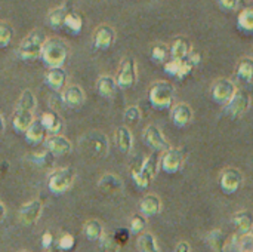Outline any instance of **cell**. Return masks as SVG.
<instances>
[{"label":"cell","instance_id":"obj_1","mask_svg":"<svg viewBox=\"0 0 253 252\" xmlns=\"http://www.w3.org/2000/svg\"><path fill=\"white\" fill-rule=\"evenodd\" d=\"M159 166H160V156L157 151H154L147 159H142L139 165H133L130 169V175L135 184L141 189H147L154 180L156 174L159 172Z\"/></svg>","mask_w":253,"mask_h":252},{"label":"cell","instance_id":"obj_2","mask_svg":"<svg viewBox=\"0 0 253 252\" xmlns=\"http://www.w3.org/2000/svg\"><path fill=\"white\" fill-rule=\"evenodd\" d=\"M67 55V43L61 37H49L42 50V59L49 68H62Z\"/></svg>","mask_w":253,"mask_h":252},{"label":"cell","instance_id":"obj_3","mask_svg":"<svg viewBox=\"0 0 253 252\" xmlns=\"http://www.w3.org/2000/svg\"><path fill=\"white\" fill-rule=\"evenodd\" d=\"M46 34L43 30H33L30 31L21 42L18 46V55L22 59L31 61V59H37L42 56V50L43 46L46 43Z\"/></svg>","mask_w":253,"mask_h":252},{"label":"cell","instance_id":"obj_4","mask_svg":"<svg viewBox=\"0 0 253 252\" xmlns=\"http://www.w3.org/2000/svg\"><path fill=\"white\" fill-rule=\"evenodd\" d=\"M148 98H150V102L159 110L172 108V104L175 100V86L168 80L154 82L150 88Z\"/></svg>","mask_w":253,"mask_h":252},{"label":"cell","instance_id":"obj_5","mask_svg":"<svg viewBox=\"0 0 253 252\" xmlns=\"http://www.w3.org/2000/svg\"><path fill=\"white\" fill-rule=\"evenodd\" d=\"M80 149L90 156L104 157L108 153V138L101 131H90L80 138Z\"/></svg>","mask_w":253,"mask_h":252},{"label":"cell","instance_id":"obj_6","mask_svg":"<svg viewBox=\"0 0 253 252\" xmlns=\"http://www.w3.org/2000/svg\"><path fill=\"white\" fill-rule=\"evenodd\" d=\"M76 178V171L71 166H64L56 171H53L49 175L47 180V187L52 193L55 195H62L65 193L74 183Z\"/></svg>","mask_w":253,"mask_h":252},{"label":"cell","instance_id":"obj_7","mask_svg":"<svg viewBox=\"0 0 253 252\" xmlns=\"http://www.w3.org/2000/svg\"><path fill=\"white\" fill-rule=\"evenodd\" d=\"M237 94V88L234 85L233 80L227 79V77H221V79H216L211 88V95H212V100L218 104H224L227 105L233 98L234 95Z\"/></svg>","mask_w":253,"mask_h":252},{"label":"cell","instance_id":"obj_8","mask_svg":"<svg viewBox=\"0 0 253 252\" xmlns=\"http://www.w3.org/2000/svg\"><path fill=\"white\" fill-rule=\"evenodd\" d=\"M138 77L136 73V61L133 58H125L120 64L116 82L120 89H129L135 85Z\"/></svg>","mask_w":253,"mask_h":252},{"label":"cell","instance_id":"obj_9","mask_svg":"<svg viewBox=\"0 0 253 252\" xmlns=\"http://www.w3.org/2000/svg\"><path fill=\"white\" fill-rule=\"evenodd\" d=\"M185 160V153L182 149L172 147L160 159V166L166 174H176L182 169Z\"/></svg>","mask_w":253,"mask_h":252},{"label":"cell","instance_id":"obj_10","mask_svg":"<svg viewBox=\"0 0 253 252\" xmlns=\"http://www.w3.org/2000/svg\"><path fill=\"white\" fill-rule=\"evenodd\" d=\"M251 107V97L248 92L245 91H237V94L234 95V98L225 105V113L233 119L237 120L239 117H242Z\"/></svg>","mask_w":253,"mask_h":252},{"label":"cell","instance_id":"obj_11","mask_svg":"<svg viewBox=\"0 0 253 252\" xmlns=\"http://www.w3.org/2000/svg\"><path fill=\"white\" fill-rule=\"evenodd\" d=\"M144 141L154 150V151H163V150H169V143L165 137V134L162 132V129L156 125H148L144 129Z\"/></svg>","mask_w":253,"mask_h":252},{"label":"cell","instance_id":"obj_12","mask_svg":"<svg viewBox=\"0 0 253 252\" xmlns=\"http://www.w3.org/2000/svg\"><path fill=\"white\" fill-rule=\"evenodd\" d=\"M243 184V174L237 168H227L222 171L219 178V186L227 195L236 193Z\"/></svg>","mask_w":253,"mask_h":252},{"label":"cell","instance_id":"obj_13","mask_svg":"<svg viewBox=\"0 0 253 252\" xmlns=\"http://www.w3.org/2000/svg\"><path fill=\"white\" fill-rule=\"evenodd\" d=\"M42 211H43L42 201L33 199V201H30V202H27V203H24L21 206V209H19V221L24 226H31L40 218Z\"/></svg>","mask_w":253,"mask_h":252},{"label":"cell","instance_id":"obj_14","mask_svg":"<svg viewBox=\"0 0 253 252\" xmlns=\"http://www.w3.org/2000/svg\"><path fill=\"white\" fill-rule=\"evenodd\" d=\"M44 147L47 151H50L53 156H62V154H67L71 151L73 146H71V141L64 137V135H49L44 138Z\"/></svg>","mask_w":253,"mask_h":252},{"label":"cell","instance_id":"obj_15","mask_svg":"<svg viewBox=\"0 0 253 252\" xmlns=\"http://www.w3.org/2000/svg\"><path fill=\"white\" fill-rule=\"evenodd\" d=\"M114 40H116V31L108 24L99 25L93 33V45H95L96 49L105 50V49L113 46Z\"/></svg>","mask_w":253,"mask_h":252},{"label":"cell","instance_id":"obj_16","mask_svg":"<svg viewBox=\"0 0 253 252\" xmlns=\"http://www.w3.org/2000/svg\"><path fill=\"white\" fill-rule=\"evenodd\" d=\"M170 117H172V122L176 126L184 128L188 123H191V120L194 117V113H193V108L187 102H178V104L172 105V108H170Z\"/></svg>","mask_w":253,"mask_h":252},{"label":"cell","instance_id":"obj_17","mask_svg":"<svg viewBox=\"0 0 253 252\" xmlns=\"http://www.w3.org/2000/svg\"><path fill=\"white\" fill-rule=\"evenodd\" d=\"M84 91L82 86L79 85H70L64 89L62 95H61V100L65 105L71 107V108H76V107H80L83 102H84Z\"/></svg>","mask_w":253,"mask_h":252},{"label":"cell","instance_id":"obj_18","mask_svg":"<svg viewBox=\"0 0 253 252\" xmlns=\"http://www.w3.org/2000/svg\"><path fill=\"white\" fill-rule=\"evenodd\" d=\"M73 12L71 10V4L70 3H62L59 6H55L52 7L49 12H47V16H46V21L50 27H61L64 25L65 22V18L68 16V13Z\"/></svg>","mask_w":253,"mask_h":252},{"label":"cell","instance_id":"obj_19","mask_svg":"<svg viewBox=\"0 0 253 252\" xmlns=\"http://www.w3.org/2000/svg\"><path fill=\"white\" fill-rule=\"evenodd\" d=\"M40 122L43 125V128L50 132V135H59V132L62 131L64 128V122L62 119L59 117L58 113L55 111H44L42 116H40Z\"/></svg>","mask_w":253,"mask_h":252},{"label":"cell","instance_id":"obj_20","mask_svg":"<svg viewBox=\"0 0 253 252\" xmlns=\"http://www.w3.org/2000/svg\"><path fill=\"white\" fill-rule=\"evenodd\" d=\"M98 187L105 193L116 195L123 190V181L116 174H104L98 181Z\"/></svg>","mask_w":253,"mask_h":252},{"label":"cell","instance_id":"obj_21","mask_svg":"<svg viewBox=\"0 0 253 252\" xmlns=\"http://www.w3.org/2000/svg\"><path fill=\"white\" fill-rule=\"evenodd\" d=\"M233 223L237 229V235H248V233H252L253 229V215L243 209V211H239L234 218H233Z\"/></svg>","mask_w":253,"mask_h":252},{"label":"cell","instance_id":"obj_22","mask_svg":"<svg viewBox=\"0 0 253 252\" xmlns=\"http://www.w3.org/2000/svg\"><path fill=\"white\" fill-rule=\"evenodd\" d=\"M191 50H193V48H191L190 40L185 37H178V39H175V42L170 46V56H172V59L184 61V59H187V56Z\"/></svg>","mask_w":253,"mask_h":252},{"label":"cell","instance_id":"obj_23","mask_svg":"<svg viewBox=\"0 0 253 252\" xmlns=\"http://www.w3.org/2000/svg\"><path fill=\"white\" fill-rule=\"evenodd\" d=\"M117 82L113 76L110 74H104L96 80V91L99 92V95L105 97V98H113L117 92Z\"/></svg>","mask_w":253,"mask_h":252},{"label":"cell","instance_id":"obj_24","mask_svg":"<svg viewBox=\"0 0 253 252\" xmlns=\"http://www.w3.org/2000/svg\"><path fill=\"white\" fill-rule=\"evenodd\" d=\"M139 209L144 217H153L157 215L162 211V201L156 195H147L139 205Z\"/></svg>","mask_w":253,"mask_h":252},{"label":"cell","instance_id":"obj_25","mask_svg":"<svg viewBox=\"0 0 253 252\" xmlns=\"http://www.w3.org/2000/svg\"><path fill=\"white\" fill-rule=\"evenodd\" d=\"M65 82H67V73L64 68H49V71L46 73V83L56 92L64 89Z\"/></svg>","mask_w":253,"mask_h":252},{"label":"cell","instance_id":"obj_26","mask_svg":"<svg viewBox=\"0 0 253 252\" xmlns=\"http://www.w3.org/2000/svg\"><path fill=\"white\" fill-rule=\"evenodd\" d=\"M34 113H28V111H18L15 110L13 117H12V125L18 132H27V129L34 123Z\"/></svg>","mask_w":253,"mask_h":252},{"label":"cell","instance_id":"obj_27","mask_svg":"<svg viewBox=\"0 0 253 252\" xmlns=\"http://www.w3.org/2000/svg\"><path fill=\"white\" fill-rule=\"evenodd\" d=\"M116 143L117 147L120 149V151L123 153H129L133 147V137L132 132L127 126H120L116 132Z\"/></svg>","mask_w":253,"mask_h":252},{"label":"cell","instance_id":"obj_28","mask_svg":"<svg viewBox=\"0 0 253 252\" xmlns=\"http://www.w3.org/2000/svg\"><path fill=\"white\" fill-rule=\"evenodd\" d=\"M83 233L84 236L92 241V242H99L102 239L104 233V226L99 220H89L83 226Z\"/></svg>","mask_w":253,"mask_h":252},{"label":"cell","instance_id":"obj_29","mask_svg":"<svg viewBox=\"0 0 253 252\" xmlns=\"http://www.w3.org/2000/svg\"><path fill=\"white\" fill-rule=\"evenodd\" d=\"M206 241L213 252H227V238L222 230L215 229L206 235Z\"/></svg>","mask_w":253,"mask_h":252},{"label":"cell","instance_id":"obj_30","mask_svg":"<svg viewBox=\"0 0 253 252\" xmlns=\"http://www.w3.org/2000/svg\"><path fill=\"white\" fill-rule=\"evenodd\" d=\"M36 105H37V100H36L34 94H33L30 89H25V91H22V94L19 95L18 102H16V108H15V110H18V111L34 113Z\"/></svg>","mask_w":253,"mask_h":252},{"label":"cell","instance_id":"obj_31","mask_svg":"<svg viewBox=\"0 0 253 252\" xmlns=\"http://www.w3.org/2000/svg\"><path fill=\"white\" fill-rule=\"evenodd\" d=\"M25 135V140L31 144H39V143H43L44 141V135H46V129L43 128L40 119L34 120V123L27 129V132L24 134Z\"/></svg>","mask_w":253,"mask_h":252},{"label":"cell","instance_id":"obj_32","mask_svg":"<svg viewBox=\"0 0 253 252\" xmlns=\"http://www.w3.org/2000/svg\"><path fill=\"white\" fill-rule=\"evenodd\" d=\"M237 79L245 82V83H251L253 80V59L252 58H243L236 70Z\"/></svg>","mask_w":253,"mask_h":252},{"label":"cell","instance_id":"obj_33","mask_svg":"<svg viewBox=\"0 0 253 252\" xmlns=\"http://www.w3.org/2000/svg\"><path fill=\"white\" fill-rule=\"evenodd\" d=\"M233 251L234 252H253V233L236 235L233 238Z\"/></svg>","mask_w":253,"mask_h":252},{"label":"cell","instance_id":"obj_34","mask_svg":"<svg viewBox=\"0 0 253 252\" xmlns=\"http://www.w3.org/2000/svg\"><path fill=\"white\" fill-rule=\"evenodd\" d=\"M237 27L246 33L253 31V6L242 9V12L237 16Z\"/></svg>","mask_w":253,"mask_h":252},{"label":"cell","instance_id":"obj_35","mask_svg":"<svg viewBox=\"0 0 253 252\" xmlns=\"http://www.w3.org/2000/svg\"><path fill=\"white\" fill-rule=\"evenodd\" d=\"M138 250L141 252H159V247L153 233H142L138 238Z\"/></svg>","mask_w":253,"mask_h":252},{"label":"cell","instance_id":"obj_36","mask_svg":"<svg viewBox=\"0 0 253 252\" xmlns=\"http://www.w3.org/2000/svg\"><path fill=\"white\" fill-rule=\"evenodd\" d=\"M30 160H31L34 165L40 166V168H50V166L53 165L55 156H53L50 151L44 150V151H40V153H34V154H31V156H30Z\"/></svg>","mask_w":253,"mask_h":252},{"label":"cell","instance_id":"obj_37","mask_svg":"<svg viewBox=\"0 0 253 252\" xmlns=\"http://www.w3.org/2000/svg\"><path fill=\"white\" fill-rule=\"evenodd\" d=\"M170 56V48L166 45V43H157L154 45L153 50H151V58L156 61V62H165L166 64V59Z\"/></svg>","mask_w":253,"mask_h":252},{"label":"cell","instance_id":"obj_38","mask_svg":"<svg viewBox=\"0 0 253 252\" xmlns=\"http://www.w3.org/2000/svg\"><path fill=\"white\" fill-rule=\"evenodd\" d=\"M64 25H65L70 31H73V33H79V31L82 30V27H83V19H82V16H80L79 13H76V12H70V13H68V16L65 18Z\"/></svg>","mask_w":253,"mask_h":252},{"label":"cell","instance_id":"obj_39","mask_svg":"<svg viewBox=\"0 0 253 252\" xmlns=\"http://www.w3.org/2000/svg\"><path fill=\"white\" fill-rule=\"evenodd\" d=\"M147 227V218L142 214H136L130 218V224H129V230L133 235H139L141 232H144Z\"/></svg>","mask_w":253,"mask_h":252},{"label":"cell","instance_id":"obj_40","mask_svg":"<svg viewBox=\"0 0 253 252\" xmlns=\"http://www.w3.org/2000/svg\"><path fill=\"white\" fill-rule=\"evenodd\" d=\"M13 27L7 22H0V48H6L13 37Z\"/></svg>","mask_w":253,"mask_h":252},{"label":"cell","instance_id":"obj_41","mask_svg":"<svg viewBox=\"0 0 253 252\" xmlns=\"http://www.w3.org/2000/svg\"><path fill=\"white\" fill-rule=\"evenodd\" d=\"M101 252H119V244L111 235H104L102 239L99 241Z\"/></svg>","mask_w":253,"mask_h":252},{"label":"cell","instance_id":"obj_42","mask_svg":"<svg viewBox=\"0 0 253 252\" xmlns=\"http://www.w3.org/2000/svg\"><path fill=\"white\" fill-rule=\"evenodd\" d=\"M125 120L129 122L130 125H138L141 120V110L138 105H129L125 110Z\"/></svg>","mask_w":253,"mask_h":252},{"label":"cell","instance_id":"obj_43","mask_svg":"<svg viewBox=\"0 0 253 252\" xmlns=\"http://www.w3.org/2000/svg\"><path fill=\"white\" fill-rule=\"evenodd\" d=\"M74 245H76V239H74V236L70 235V233L62 235V236L59 238V241H58V247H59L62 251H68V250H71Z\"/></svg>","mask_w":253,"mask_h":252},{"label":"cell","instance_id":"obj_44","mask_svg":"<svg viewBox=\"0 0 253 252\" xmlns=\"http://www.w3.org/2000/svg\"><path fill=\"white\" fill-rule=\"evenodd\" d=\"M218 6L224 10L231 12V10H236L240 6V3L237 0H221V1H218Z\"/></svg>","mask_w":253,"mask_h":252},{"label":"cell","instance_id":"obj_45","mask_svg":"<svg viewBox=\"0 0 253 252\" xmlns=\"http://www.w3.org/2000/svg\"><path fill=\"white\" fill-rule=\"evenodd\" d=\"M53 235L50 233V232H44L43 233V236H42V247L44 248V250H49V248H52L55 244H53Z\"/></svg>","mask_w":253,"mask_h":252},{"label":"cell","instance_id":"obj_46","mask_svg":"<svg viewBox=\"0 0 253 252\" xmlns=\"http://www.w3.org/2000/svg\"><path fill=\"white\" fill-rule=\"evenodd\" d=\"M187 61L194 67V65H197L200 61H202V53L197 50V49H193L190 53H188V56H187Z\"/></svg>","mask_w":253,"mask_h":252},{"label":"cell","instance_id":"obj_47","mask_svg":"<svg viewBox=\"0 0 253 252\" xmlns=\"http://www.w3.org/2000/svg\"><path fill=\"white\" fill-rule=\"evenodd\" d=\"M175 252H191L190 244H188V242H185V241L179 242V244L175 247Z\"/></svg>","mask_w":253,"mask_h":252},{"label":"cell","instance_id":"obj_48","mask_svg":"<svg viewBox=\"0 0 253 252\" xmlns=\"http://www.w3.org/2000/svg\"><path fill=\"white\" fill-rule=\"evenodd\" d=\"M4 218H6V208H4L3 202L0 201V223H1Z\"/></svg>","mask_w":253,"mask_h":252},{"label":"cell","instance_id":"obj_49","mask_svg":"<svg viewBox=\"0 0 253 252\" xmlns=\"http://www.w3.org/2000/svg\"><path fill=\"white\" fill-rule=\"evenodd\" d=\"M4 129H6V122H4L3 114L0 113V134H3V132H4Z\"/></svg>","mask_w":253,"mask_h":252},{"label":"cell","instance_id":"obj_50","mask_svg":"<svg viewBox=\"0 0 253 252\" xmlns=\"http://www.w3.org/2000/svg\"><path fill=\"white\" fill-rule=\"evenodd\" d=\"M46 252H62V250L58 247V244L56 245H53L52 248H49V250H46Z\"/></svg>","mask_w":253,"mask_h":252},{"label":"cell","instance_id":"obj_51","mask_svg":"<svg viewBox=\"0 0 253 252\" xmlns=\"http://www.w3.org/2000/svg\"><path fill=\"white\" fill-rule=\"evenodd\" d=\"M18 252H30V251H25V250H22V251H18Z\"/></svg>","mask_w":253,"mask_h":252}]
</instances>
